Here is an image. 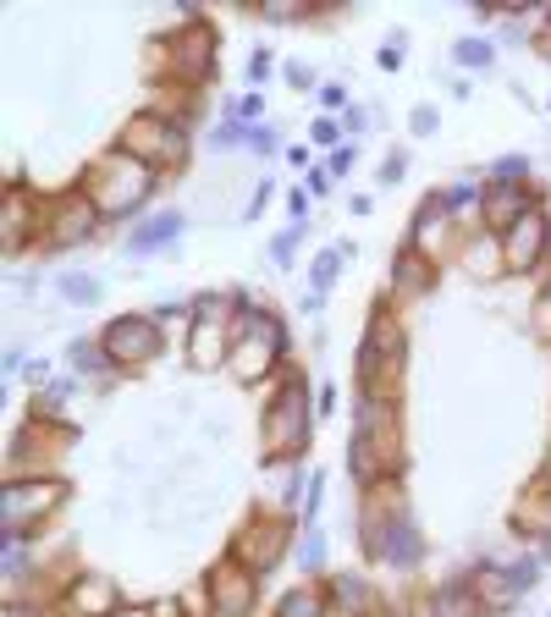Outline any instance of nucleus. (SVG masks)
Returning a JSON list of instances; mask_svg holds the SVG:
<instances>
[{"label":"nucleus","mask_w":551,"mask_h":617,"mask_svg":"<svg viewBox=\"0 0 551 617\" xmlns=\"http://www.w3.org/2000/svg\"><path fill=\"white\" fill-rule=\"evenodd\" d=\"M546 238H551V227L540 221V210H529V216L502 238V243H507V265H513V271H529V265L546 254Z\"/></svg>","instance_id":"nucleus-5"},{"label":"nucleus","mask_w":551,"mask_h":617,"mask_svg":"<svg viewBox=\"0 0 551 617\" xmlns=\"http://www.w3.org/2000/svg\"><path fill=\"white\" fill-rule=\"evenodd\" d=\"M276 617H320V590H293Z\"/></svg>","instance_id":"nucleus-12"},{"label":"nucleus","mask_w":551,"mask_h":617,"mask_svg":"<svg viewBox=\"0 0 551 617\" xmlns=\"http://www.w3.org/2000/svg\"><path fill=\"white\" fill-rule=\"evenodd\" d=\"M67 293H73L78 304H95V282H84V276H73V282H67Z\"/></svg>","instance_id":"nucleus-16"},{"label":"nucleus","mask_w":551,"mask_h":617,"mask_svg":"<svg viewBox=\"0 0 551 617\" xmlns=\"http://www.w3.org/2000/svg\"><path fill=\"white\" fill-rule=\"evenodd\" d=\"M95 221H100V210H95V205L78 194V199H73V210H67V205L56 210V243H84Z\"/></svg>","instance_id":"nucleus-9"},{"label":"nucleus","mask_w":551,"mask_h":617,"mask_svg":"<svg viewBox=\"0 0 551 617\" xmlns=\"http://www.w3.org/2000/svg\"><path fill=\"white\" fill-rule=\"evenodd\" d=\"M210 601H216V617H243L254 606V579L238 573V568H216L210 573Z\"/></svg>","instance_id":"nucleus-6"},{"label":"nucleus","mask_w":551,"mask_h":617,"mask_svg":"<svg viewBox=\"0 0 551 617\" xmlns=\"http://www.w3.org/2000/svg\"><path fill=\"white\" fill-rule=\"evenodd\" d=\"M458 62H469V67H485V62H491V45H485V40H469V45H458Z\"/></svg>","instance_id":"nucleus-15"},{"label":"nucleus","mask_w":551,"mask_h":617,"mask_svg":"<svg viewBox=\"0 0 551 617\" xmlns=\"http://www.w3.org/2000/svg\"><path fill=\"white\" fill-rule=\"evenodd\" d=\"M177 232H183V216H177V210H161L144 232H133V243H128V249H133V254H144V249H155V243H172Z\"/></svg>","instance_id":"nucleus-11"},{"label":"nucleus","mask_w":551,"mask_h":617,"mask_svg":"<svg viewBox=\"0 0 551 617\" xmlns=\"http://www.w3.org/2000/svg\"><path fill=\"white\" fill-rule=\"evenodd\" d=\"M276 348H282V326H276V320H265V315H249V320H243V342L232 348L238 375H243V381H260V375L271 370Z\"/></svg>","instance_id":"nucleus-2"},{"label":"nucleus","mask_w":551,"mask_h":617,"mask_svg":"<svg viewBox=\"0 0 551 617\" xmlns=\"http://www.w3.org/2000/svg\"><path fill=\"white\" fill-rule=\"evenodd\" d=\"M73 601H78V606H89V612H100V606H111V601H117V590L89 579V584H78V595H73Z\"/></svg>","instance_id":"nucleus-14"},{"label":"nucleus","mask_w":551,"mask_h":617,"mask_svg":"<svg viewBox=\"0 0 551 617\" xmlns=\"http://www.w3.org/2000/svg\"><path fill=\"white\" fill-rule=\"evenodd\" d=\"M436 617H469V590L447 584V590L436 595Z\"/></svg>","instance_id":"nucleus-13"},{"label":"nucleus","mask_w":551,"mask_h":617,"mask_svg":"<svg viewBox=\"0 0 551 617\" xmlns=\"http://www.w3.org/2000/svg\"><path fill=\"white\" fill-rule=\"evenodd\" d=\"M524 216H529V199H524L518 188H491V194H485V227H496L502 238H507Z\"/></svg>","instance_id":"nucleus-8"},{"label":"nucleus","mask_w":551,"mask_h":617,"mask_svg":"<svg viewBox=\"0 0 551 617\" xmlns=\"http://www.w3.org/2000/svg\"><path fill=\"white\" fill-rule=\"evenodd\" d=\"M56 502H62V485H12L7 491V540L18 535V518L29 524V518L51 513Z\"/></svg>","instance_id":"nucleus-7"},{"label":"nucleus","mask_w":551,"mask_h":617,"mask_svg":"<svg viewBox=\"0 0 551 617\" xmlns=\"http://www.w3.org/2000/svg\"><path fill=\"white\" fill-rule=\"evenodd\" d=\"M155 348H161V331H155V320H144V315H128V320H117V326L106 331V353L122 359V364L155 359Z\"/></svg>","instance_id":"nucleus-3"},{"label":"nucleus","mask_w":551,"mask_h":617,"mask_svg":"<svg viewBox=\"0 0 551 617\" xmlns=\"http://www.w3.org/2000/svg\"><path fill=\"white\" fill-rule=\"evenodd\" d=\"M122 150H128L133 161H144L150 172H161V166H177V161L188 155V139H183V128H172V122H161V117H139V122L122 133Z\"/></svg>","instance_id":"nucleus-1"},{"label":"nucleus","mask_w":551,"mask_h":617,"mask_svg":"<svg viewBox=\"0 0 551 617\" xmlns=\"http://www.w3.org/2000/svg\"><path fill=\"white\" fill-rule=\"evenodd\" d=\"M282 546H287L282 529H254V540H238V557H243L254 573H265V568L282 557Z\"/></svg>","instance_id":"nucleus-10"},{"label":"nucleus","mask_w":551,"mask_h":617,"mask_svg":"<svg viewBox=\"0 0 551 617\" xmlns=\"http://www.w3.org/2000/svg\"><path fill=\"white\" fill-rule=\"evenodd\" d=\"M304 430H309V408H304V386L298 381H287V392L276 397V408H271V441L282 447H304Z\"/></svg>","instance_id":"nucleus-4"},{"label":"nucleus","mask_w":551,"mask_h":617,"mask_svg":"<svg viewBox=\"0 0 551 617\" xmlns=\"http://www.w3.org/2000/svg\"><path fill=\"white\" fill-rule=\"evenodd\" d=\"M331 276H337V254H320V265H315V282H320V287H326V282H331Z\"/></svg>","instance_id":"nucleus-17"},{"label":"nucleus","mask_w":551,"mask_h":617,"mask_svg":"<svg viewBox=\"0 0 551 617\" xmlns=\"http://www.w3.org/2000/svg\"><path fill=\"white\" fill-rule=\"evenodd\" d=\"M546 260H551V238H546Z\"/></svg>","instance_id":"nucleus-18"}]
</instances>
